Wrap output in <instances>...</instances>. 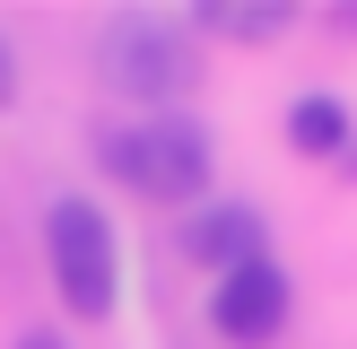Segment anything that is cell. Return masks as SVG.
Here are the masks:
<instances>
[{"mask_svg":"<svg viewBox=\"0 0 357 349\" xmlns=\"http://www.w3.org/2000/svg\"><path fill=\"white\" fill-rule=\"evenodd\" d=\"M288 306H296V288H288V271H279L271 253L244 262V271H227L218 288H209V323H218L236 349L279 341V332H288Z\"/></svg>","mask_w":357,"mask_h":349,"instance_id":"obj_4","label":"cell"},{"mask_svg":"<svg viewBox=\"0 0 357 349\" xmlns=\"http://www.w3.org/2000/svg\"><path fill=\"white\" fill-rule=\"evenodd\" d=\"M288 0H253V9H244V0H209L201 9V27H218V35H244V44H271L279 27H288Z\"/></svg>","mask_w":357,"mask_h":349,"instance_id":"obj_7","label":"cell"},{"mask_svg":"<svg viewBox=\"0 0 357 349\" xmlns=\"http://www.w3.org/2000/svg\"><path fill=\"white\" fill-rule=\"evenodd\" d=\"M96 166L139 201H201L209 174H218V149L192 114H157V122H105Z\"/></svg>","mask_w":357,"mask_h":349,"instance_id":"obj_1","label":"cell"},{"mask_svg":"<svg viewBox=\"0 0 357 349\" xmlns=\"http://www.w3.org/2000/svg\"><path fill=\"white\" fill-rule=\"evenodd\" d=\"M183 253H192V262H209V271L227 279V271H244V262L271 253V227H261L244 201H201V209L183 218Z\"/></svg>","mask_w":357,"mask_h":349,"instance_id":"obj_5","label":"cell"},{"mask_svg":"<svg viewBox=\"0 0 357 349\" xmlns=\"http://www.w3.org/2000/svg\"><path fill=\"white\" fill-rule=\"evenodd\" d=\"M44 262H52V288H61V306L79 323H105L122 306V244H114V218L96 201L61 192L44 209Z\"/></svg>","mask_w":357,"mask_h":349,"instance_id":"obj_2","label":"cell"},{"mask_svg":"<svg viewBox=\"0 0 357 349\" xmlns=\"http://www.w3.org/2000/svg\"><path fill=\"white\" fill-rule=\"evenodd\" d=\"M288 149L296 157H340L349 149V105L340 96H296L288 105Z\"/></svg>","mask_w":357,"mask_h":349,"instance_id":"obj_6","label":"cell"},{"mask_svg":"<svg viewBox=\"0 0 357 349\" xmlns=\"http://www.w3.org/2000/svg\"><path fill=\"white\" fill-rule=\"evenodd\" d=\"M17 96V61H9V44H0V105Z\"/></svg>","mask_w":357,"mask_h":349,"instance_id":"obj_8","label":"cell"},{"mask_svg":"<svg viewBox=\"0 0 357 349\" xmlns=\"http://www.w3.org/2000/svg\"><path fill=\"white\" fill-rule=\"evenodd\" d=\"M17 349H70V341H52V332H26V341H17Z\"/></svg>","mask_w":357,"mask_h":349,"instance_id":"obj_9","label":"cell"},{"mask_svg":"<svg viewBox=\"0 0 357 349\" xmlns=\"http://www.w3.org/2000/svg\"><path fill=\"white\" fill-rule=\"evenodd\" d=\"M96 70H105V87H122V96L166 105V96L192 87V44H183L174 27H157V17H122V27L105 35Z\"/></svg>","mask_w":357,"mask_h":349,"instance_id":"obj_3","label":"cell"}]
</instances>
